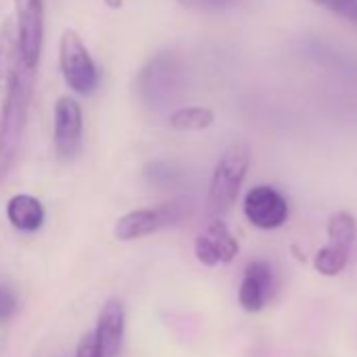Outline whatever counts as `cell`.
I'll return each mask as SVG.
<instances>
[{"label":"cell","instance_id":"1","mask_svg":"<svg viewBox=\"0 0 357 357\" xmlns=\"http://www.w3.org/2000/svg\"><path fill=\"white\" fill-rule=\"evenodd\" d=\"M250 160H252V151L250 145L244 141L229 145L221 153L211 178V190L206 198V213L211 215V219H221L234 206L244 178L248 174Z\"/></svg>","mask_w":357,"mask_h":357},{"label":"cell","instance_id":"2","mask_svg":"<svg viewBox=\"0 0 357 357\" xmlns=\"http://www.w3.org/2000/svg\"><path fill=\"white\" fill-rule=\"evenodd\" d=\"M59 68L66 84L78 95H91L99 84L93 55L76 30L68 28L59 38Z\"/></svg>","mask_w":357,"mask_h":357},{"label":"cell","instance_id":"3","mask_svg":"<svg viewBox=\"0 0 357 357\" xmlns=\"http://www.w3.org/2000/svg\"><path fill=\"white\" fill-rule=\"evenodd\" d=\"M15 3V47L22 63L38 70L45 47V0H13Z\"/></svg>","mask_w":357,"mask_h":357},{"label":"cell","instance_id":"4","mask_svg":"<svg viewBox=\"0 0 357 357\" xmlns=\"http://www.w3.org/2000/svg\"><path fill=\"white\" fill-rule=\"evenodd\" d=\"M84 132L82 107L74 97H59L55 103V122H53V141L59 158L70 160L80 151Z\"/></svg>","mask_w":357,"mask_h":357},{"label":"cell","instance_id":"5","mask_svg":"<svg viewBox=\"0 0 357 357\" xmlns=\"http://www.w3.org/2000/svg\"><path fill=\"white\" fill-rule=\"evenodd\" d=\"M246 219L265 231L278 229L288 221V202L271 185H257L244 198Z\"/></svg>","mask_w":357,"mask_h":357},{"label":"cell","instance_id":"6","mask_svg":"<svg viewBox=\"0 0 357 357\" xmlns=\"http://www.w3.org/2000/svg\"><path fill=\"white\" fill-rule=\"evenodd\" d=\"M194 252L202 265L217 267L231 263L240 252V244L221 219H211L206 229L196 238Z\"/></svg>","mask_w":357,"mask_h":357},{"label":"cell","instance_id":"7","mask_svg":"<svg viewBox=\"0 0 357 357\" xmlns=\"http://www.w3.org/2000/svg\"><path fill=\"white\" fill-rule=\"evenodd\" d=\"M275 278L267 261H250L244 269V278L238 290V301L248 313H259L273 294Z\"/></svg>","mask_w":357,"mask_h":357},{"label":"cell","instance_id":"8","mask_svg":"<svg viewBox=\"0 0 357 357\" xmlns=\"http://www.w3.org/2000/svg\"><path fill=\"white\" fill-rule=\"evenodd\" d=\"M124 305L118 298L105 301V305L99 311L97 328H95V340L99 347L101 357H116L122 347L124 336Z\"/></svg>","mask_w":357,"mask_h":357},{"label":"cell","instance_id":"9","mask_svg":"<svg viewBox=\"0 0 357 357\" xmlns=\"http://www.w3.org/2000/svg\"><path fill=\"white\" fill-rule=\"evenodd\" d=\"M172 219V213L168 206H158V208H137L126 213L124 217L118 219L114 234L120 242H130L139 240L145 236L155 234L164 225H168Z\"/></svg>","mask_w":357,"mask_h":357},{"label":"cell","instance_id":"10","mask_svg":"<svg viewBox=\"0 0 357 357\" xmlns=\"http://www.w3.org/2000/svg\"><path fill=\"white\" fill-rule=\"evenodd\" d=\"M7 219L20 231H38L45 223V206L38 198L30 194L13 196L7 204Z\"/></svg>","mask_w":357,"mask_h":357},{"label":"cell","instance_id":"11","mask_svg":"<svg viewBox=\"0 0 357 357\" xmlns=\"http://www.w3.org/2000/svg\"><path fill=\"white\" fill-rule=\"evenodd\" d=\"M168 122H170V128L181 130V132L204 130V128L213 126L215 112L204 105H188V107H178L176 112H172Z\"/></svg>","mask_w":357,"mask_h":357},{"label":"cell","instance_id":"12","mask_svg":"<svg viewBox=\"0 0 357 357\" xmlns=\"http://www.w3.org/2000/svg\"><path fill=\"white\" fill-rule=\"evenodd\" d=\"M326 231H328V240H330L328 244L351 250L355 244V236H357V221L351 213L340 211L328 219Z\"/></svg>","mask_w":357,"mask_h":357},{"label":"cell","instance_id":"13","mask_svg":"<svg viewBox=\"0 0 357 357\" xmlns=\"http://www.w3.org/2000/svg\"><path fill=\"white\" fill-rule=\"evenodd\" d=\"M349 255H351V250H347V248H340V246H334V244H326V246H321L315 252L313 267H315V271L319 275L334 278V275H338L347 267Z\"/></svg>","mask_w":357,"mask_h":357},{"label":"cell","instance_id":"14","mask_svg":"<svg viewBox=\"0 0 357 357\" xmlns=\"http://www.w3.org/2000/svg\"><path fill=\"white\" fill-rule=\"evenodd\" d=\"M311 3L328 9L330 13H334L351 24H357V0H311Z\"/></svg>","mask_w":357,"mask_h":357},{"label":"cell","instance_id":"15","mask_svg":"<svg viewBox=\"0 0 357 357\" xmlns=\"http://www.w3.org/2000/svg\"><path fill=\"white\" fill-rule=\"evenodd\" d=\"M17 294L9 286H0V321H7L17 313Z\"/></svg>","mask_w":357,"mask_h":357},{"label":"cell","instance_id":"16","mask_svg":"<svg viewBox=\"0 0 357 357\" xmlns=\"http://www.w3.org/2000/svg\"><path fill=\"white\" fill-rule=\"evenodd\" d=\"M76 357H101L99 353V347H97V340H95V334L93 332H86L80 342H78V349H76Z\"/></svg>","mask_w":357,"mask_h":357},{"label":"cell","instance_id":"17","mask_svg":"<svg viewBox=\"0 0 357 357\" xmlns=\"http://www.w3.org/2000/svg\"><path fill=\"white\" fill-rule=\"evenodd\" d=\"M178 5L185 9H198V11H206V9H217L223 7L227 0H176Z\"/></svg>","mask_w":357,"mask_h":357},{"label":"cell","instance_id":"18","mask_svg":"<svg viewBox=\"0 0 357 357\" xmlns=\"http://www.w3.org/2000/svg\"><path fill=\"white\" fill-rule=\"evenodd\" d=\"M105 5H107V7H112V9H116V7H120V5H122V0H105Z\"/></svg>","mask_w":357,"mask_h":357}]
</instances>
